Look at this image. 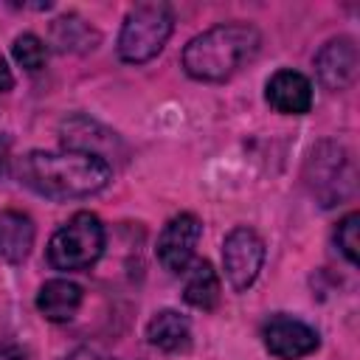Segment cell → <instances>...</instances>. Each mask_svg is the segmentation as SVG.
<instances>
[{"label":"cell","mask_w":360,"mask_h":360,"mask_svg":"<svg viewBox=\"0 0 360 360\" xmlns=\"http://www.w3.org/2000/svg\"><path fill=\"white\" fill-rule=\"evenodd\" d=\"M267 104L281 115H304L312 107V82L298 70H276L264 87Z\"/></svg>","instance_id":"10"},{"label":"cell","mask_w":360,"mask_h":360,"mask_svg":"<svg viewBox=\"0 0 360 360\" xmlns=\"http://www.w3.org/2000/svg\"><path fill=\"white\" fill-rule=\"evenodd\" d=\"M17 177L39 197L76 200V197L98 194L112 180V166L107 158L82 149H62V152L34 149L25 158H20Z\"/></svg>","instance_id":"1"},{"label":"cell","mask_w":360,"mask_h":360,"mask_svg":"<svg viewBox=\"0 0 360 360\" xmlns=\"http://www.w3.org/2000/svg\"><path fill=\"white\" fill-rule=\"evenodd\" d=\"M11 56L20 68L37 73L45 68V59H48V45L37 37V34H20L11 45Z\"/></svg>","instance_id":"16"},{"label":"cell","mask_w":360,"mask_h":360,"mask_svg":"<svg viewBox=\"0 0 360 360\" xmlns=\"http://www.w3.org/2000/svg\"><path fill=\"white\" fill-rule=\"evenodd\" d=\"M34 219L22 211H3L0 214V259L8 264H20L28 259L34 248Z\"/></svg>","instance_id":"13"},{"label":"cell","mask_w":360,"mask_h":360,"mask_svg":"<svg viewBox=\"0 0 360 360\" xmlns=\"http://www.w3.org/2000/svg\"><path fill=\"white\" fill-rule=\"evenodd\" d=\"M222 264H225L228 284L236 292H245L259 278V270L264 264V242H262V236L248 225L233 228L222 242Z\"/></svg>","instance_id":"6"},{"label":"cell","mask_w":360,"mask_h":360,"mask_svg":"<svg viewBox=\"0 0 360 360\" xmlns=\"http://www.w3.org/2000/svg\"><path fill=\"white\" fill-rule=\"evenodd\" d=\"M262 34L248 22H219L183 48V70L197 82H225L256 56Z\"/></svg>","instance_id":"2"},{"label":"cell","mask_w":360,"mask_h":360,"mask_svg":"<svg viewBox=\"0 0 360 360\" xmlns=\"http://www.w3.org/2000/svg\"><path fill=\"white\" fill-rule=\"evenodd\" d=\"M104 253V225L93 211L73 214L48 242V262L53 270H87Z\"/></svg>","instance_id":"4"},{"label":"cell","mask_w":360,"mask_h":360,"mask_svg":"<svg viewBox=\"0 0 360 360\" xmlns=\"http://www.w3.org/2000/svg\"><path fill=\"white\" fill-rule=\"evenodd\" d=\"M186 287H183V298L186 304L197 307V309H214L219 304V295H222V284H219V276L217 270L211 267V262L200 259L194 264H188L186 270Z\"/></svg>","instance_id":"15"},{"label":"cell","mask_w":360,"mask_h":360,"mask_svg":"<svg viewBox=\"0 0 360 360\" xmlns=\"http://www.w3.org/2000/svg\"><path fill=\"white\" fill-rule=\"evenodd\" d=\"M200 233H202V222L194 214L188 211L174 214L158 236V262L174 276L186 273L188 264L194 262V248L200 242Z\"/></svg>","instance_id":"7"},{"label":"cell","mask_w":360,"mask_h":360,"mask_svg":"<svg viewBox=\"0 0 360 360\" xmlns=\"http://www.w3.org/2000/svg\"><path fill=\"white\" fill-rule=\"evenodd\" d=\"M82 287L76 281H68V278H51L39 287L37 292V309L42 312L45 321L51 323H68L79 307H82Z\"/></svg>","instance_id":"11"},{"label":"cell","mask_w":360,"mask_h":360,"mask_svg":"<svg viewBox=\"0 0 360 360\" xmlns=\"http://www.w3.org/2000/svg\"><path fill=\"white\" fill-rule=\"evenodd\" d=\"M262 343L278 360H301L321 346V338L309 323L298 318L273 315L262 326Z\"/></svg>","instance_id":"8"},{"label":"cell","mask_w":360,"mask_h":360,"mask_svg":"<svg viewBox=\"0 0 360 360\" xmlns=\"http://www.w3.org/2000/svg\"><path fill=\"white\" fill-rule=\"evenodd\" d=\"M65 360H112V357L101 354V352H98V349H93V346H79V349H73Z\"/></svg>","instance_id":"18"},{"label":"cell","mask_w":360,"mask_h":360,"mask_svg":"<svg viewBox=\"0 0 360 360\" xmlns=\"http://www.w3.org/2000/svg\"><path fill=\"white\" fill-rule=\"evenodd\" d=\"M0 360H25V357L14 346H0Z\"/></svg>","instance_id":"21"},{"label":"cell","mask_w":360,"mask_h":360,"mask_svg":"<svg viewBox=\"0 0 360 360\" xmlns=\"http://www.w3.org/2000/svg\"><path fill=\"white\" fill-rule=\"evenodd\" d=\"M14 87V76H11V70H8V65H6V59L0 56V93H6V90H11Z\"/></svg>","instance_id":"20"},{"label":"cell","mask_w":360,"mask_h":360,"mask_svg":"<svg viewBox=\"0 0 360 360\" xmlns=\"http://www.w3.org/2000/svg\"><path fill=\"white\" fill-rule=\"evenodd\" d=\"M174 28V11L169 3H138L127 11L118 34V56L129 65H143L155 59Z\"/></svg>","instance_id":"3"},{"label":"cell","mask_w":360,"mask_h":360,"mask_svg":"<svg viewBox=\"0 0 360 360\" xmlns=\"http://www.w3.org/2000/svg\"><path fill=\"white\" fill-rule=\"evenodd\" d=\"M357 231H360V214H357V211L346 214V217L338 222V228H335V245L340 248V253L346 256L349 264H357V248H360Z\"/></svg>","instance_id":"17"},{"label":"cell","mask_w":360,"mask_h":360,"mask_svg":"<svg viewBox=\"0 0 360 360\" xmlns=\"http://www.w3.org/2000/svg\"><path fill=\"white\" fill-rule=\"evenodd\" d=\"M307 186L321 200V205H335L338 200L349 197L354 188V169L343 146L323 141L312 149L307 160Z\"/></svg>","instance_id":"5"},{"label":"cell","mask_w":360,"mask_h":360,"mask_svg":"<svg viewBox=\"0 0 360 360\" xmlns=\"http://www.w3.org/2000/svg\"><path fill=\"white\" fill-rule=\"evenodd\" d=\"M98 31L79 14H65L51 22V45L59 53H87L98 45Z\"/></svg>","instance_id":"14"},{"label":"cell","mask_w":360,"mask_h":360,"mask_svg":"<svg viewBox=\"0 0 360 360\" xmlns=\"http://www.w3.org/2000/svg\"><path fill=\"white\" fill-rule=\"evenodd\" d=\"M8 158H11V138L6 132H0V177L8 169Z\"/></svg>","instance_id":"19"},{"label":"cell","mask_w":360,"mask_h":360,"mask_svg":"<svg viewBox=\"0 0 360 360\" xmlns=\"http://www.w3.org/2000/svg\"><path fill=\"white\" fill-rule=\"evenodd\" d=\"M146 340L169 354H183L191 349V323L174 309H160L146 323Z\"/></svg>","instance_id":"12"},{"label":"cell","mask_w":360,"mask_h":360,"mask_svg":"<svg viewBox=\"0 0 360 360\" xmlns=\"http://www.w3.org/2000/svg\"><path fill=\"white\" fill-rule=\"evenodd\" d=\"M357 65H360L357 45H354V39H349V37L329 39V42L315 53L318 79H321V84H323L326 90H332V93L346 90V87L354 82Z\"/></svg>","instance_id":"9"}]
</instances>
